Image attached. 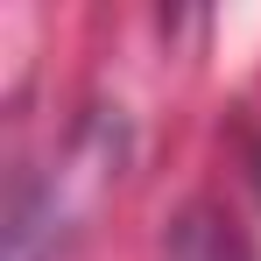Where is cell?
Wrapping results in <instances>:
<instances>
[{
  "label": "cell",
  "mask_w": 261,
  "mask_h": 261,
  "mask_svg": "<svg viewBox=\"0 0 261 261\" xmlns=\"http://www.w3.org/2000/svg\"><path fill=\"white\" fill-rule=\"evenodd\" d=\"M85 212L78 170H49V176H21L14 205H7V261H57L64 240L78 233L71 219Z\"/></svg>",
  "instance_id": "cell-1"
},
{
  "label": "cell",
  "mask_w": 261,
  "mask_h": 261,
  "mask_svg": "<svg viewBox=\"0 0 261 261\" xmlns=\"http://www.w3.org/2000/svg\"><path fill=\"white\" fill-rule=\"evenodd\" d=\"M163 261H247V247H240V233H233L212 205H191V212L170 219Z\"/></svg>",
  "instance_id": "cell-2"
}]
</instances>
